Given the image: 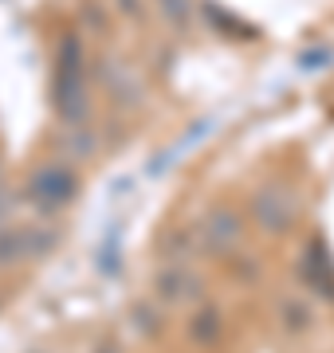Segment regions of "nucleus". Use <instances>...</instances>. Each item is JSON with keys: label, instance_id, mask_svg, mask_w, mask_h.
Returning a JSON list of instances; mask_svg holds the SVG:
<instances>
[{"label": "nucleus", "instance_id": "obj_1", "mask_svg": "<svg viewBox=\"0 0 334 353\" xmlns=\"http://www.w3.org/2000/svg\"><path fill=\"white\" fill-rule=\"evenodd\" d=\"M55 114L63 126H83L87 122V71H83V43L79 36L67 32L59 39V51H55Z\"/></svg>", "mask_w": 334, "mask_h": 353}, {"label": "nucleus", "instance_id": "obj_2", "mask_svg": "<svg viewBox=\"0 0 334 353\" xmlns=\"http://www.w3.org/2000/svg\"><path fill=\"white\" fill-rule=\"evenodd\" d=\"M28 192H32L39 204H48V208H59V204H67L75 196V176L67 173L63 165H48V169H36Z\"/></svg>", "mask_w": 334, "mask_h": 353}, {"label": "nucleus", "instance_id": "obj_3", "mask_svg": "<svg viewBox=\"0 0 334 353\" xmlns=\"http://www.w3.org/2000/svg\"><path fill=\"white\" fill-rule=\"evenodd\" d=\"M252 212H256V220L264 228H287L291 216H295V196L283 189V185H268V189L252 201Z\"/></svg>", "mask_w": 334, "mask_h": 353}, {"label": "nucleus", "instance_id": "obj_4", "mask_svg": "<svg viewBox=\"0 0 334 353\" xmlns=\"http://www.w3.org/2000/svg\"><path fill=\"white\" fill-rule=\"evenodd\" d=\"M99 79L106 83V90L115 94L122 106H134V102L141 99V83H138V75L130 71L122 59H103L99 63Z\"/></svg>", "mask_w": 334, "mask_h": 353}, {"label": "nucleus", "instance_id": "obj_5", "mask_svg": "<svg viewBox=\"0 0 334 353\" xmlns=\"http://www.w3.org/2000/svg\"><path fill=\"white\" fill-rule=\"evenodd\" d=\"M236 232H240V220H236V212H228V208H217V212L208 216V236H213V248H232L236 243Z\"/></svg>", "mask_w": 334, "mask_h": 353}, {"label": "nucleus", "instance_id": "obj_6", "mask_svg": "<svg viewBox=\"0 0 334 353\" xmlns=\"http://www.w3.org/2000/svg\"><path fill=\"white\" fill-rule=\"evenodd\" d=\"M201 12L208 16V24L217 28V32H224V36H232V39H244V36H252V28L244 24V20H236V16H228L224 8H217V4H201Z\"/></svg>", "mask_w": 334, "mask_h": 353}, {"label": "nucleus", "instance_id": "obj_7", "mask_svg": "<svg viewBox=\"0 0 334 353\" xmlns=\"http://www.w3.org/2000/svg\"><path fill=\"white\" fill-rule=\"evenodd\" d=\"M157 12L166 20L169 28H185L193 24V0H157Z\"/></svg>", "mask_w": 334, "mask_h": 353}, {"label": "nucleus", "instance_id": "obj_8", "mask_svg": "<svg viewBox=\"0 0 334 353\" xmlns=\"http://www.w3.org/2000/svg\"><path fill=\"white\" fill-rule=\"evenodd\" d=\"M157 287H161V294H169V299H185V294L193 290V283H189V275H185L181 267H169V271H161Z\"/></svg>", "mask_w": 334, "mask_h": 353}, {"label": "nucleus", "instance_id": "obj_9", "mask_svg": "<svg viewBox=\"0 0 334 353\" xmlns=\"http://www.w3.org/2000/svg\"><path fill=\"white\" fill-rule=\"evenodd\" d=\"M331 59H334L331 48H311L307 55H299V67H307V71H311V67H326Z\"/></svg>", "mask_w": 334, "mask_h": 353}, {"label": "nucleus", "instance_id": "obj_10", "mask_svg": "<svg viewBox=\"0 0 334 353\" xmlns=\"http://www.w3.org/2000/svg\"><path fill=\"white\" fill-rule=\"evenodd\" d=\"M71 153H75V157H90V153H95V138H90L87 130L71 134Z\"/></svg>", "mask_w": 334, "mask_h": 353}, {"label": "nucleus", "instance_id": "obj_11", "mask_svg": "<svg viewBox=\"0 0 334 353\" xmlns=\"http://www.w3.org/2000/svg\"><path fill=\"white\" fill-rule=\"evenodd\" d=\"M208 330H213V334H217V318H197L193 322V334H197V341H208Z\"/></svg>", "mask_w": 334, "mask_h": 353}, {"label": "nucleus", "instance_id": "obj_12", "mask_svg": "<svg viewBox=\"0 0 334 353\" xmlns=\"http://www.w3.org/2000/svg\"><path fill=\"white\" fill-rule=\"evenodd\" d=\"M118 8H122L130 20H138V16H141V0H118Z\"/></svg>", "mask_w": 334, "mask_h": 353}]
</instances>
